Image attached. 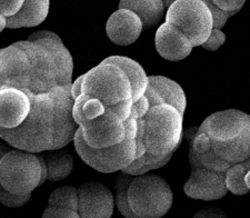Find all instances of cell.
<instances>
[{
    "label": "cell",
    "instance_id": "7c38bea8",
    "mask_svg": "<svg viewBox=\"0 0 250 218\" xmlns=\"http://www.w3.org/2000/svg\"><path fill=\"white\" fill-rule=\"evenodd\" d=\"M189 198L216 200L227 195L225 174L215 173L203 167H191V174L184 186Z\"/></svg>",
    "mask_w": 250,
    "mask_h": 218
},
{
    "label": "cell",
    "instance_id": "cb8c5ba5",
    "mask_svg": "<svg viewBox=\"0 0 250 218\" xmlns=\"http://www.w3.org/2000/svg\"><path fill=\"white\" fill-rule=\"evenodd\" d=\"M104 111H106V107L98 99L86 95H80L77 99L74 100L72 118L76 124L79 125L83 120H92L104 115Z\"/></svg>",
    "mask_w": 250,
    "mask_h": 218
},
{
    "label": "cell",
    "instance_id": "d4e9b609",
    "mask_svg": "<svg viewBox=\"0 0 250 218\" xmlns=\"http://www.w3.org/2000/svg\"><path fill=\"white\" fill-rule=\"evenodd\" d=\"M52 208H63L78 212V188L74 186H62L50 194L48 199Z\"/></svg>",
    "mask_w": 250,
    "mask_h": 218
},
{
    "label": "cell",
    "instance_id": "ffe728a7",
    "mask_svg": "<svg viewBox=\"0 0 250 218\" xmlns=\"http://www.w3.org/2000/svg\"><path fill=\"white\" fill-rule=\"evenodd\" d=\"M211 148L217 157L226 163L230 165L243 163L250 157V129H247L235 139L224 143L211 141Z\"/></svg>",
    "mask_w": 250,
    "mask_h": 218
},
{
    "label": "cell",
    "instance_id": "83f0119b",
    "mask_svg": "<svg viewBox=\"0 0 250 218\" xmlns=\"http://www.w3.org/2000/svg\"><path fill=\"white\" fill-rule=\"evenodd\" d=\"M206 6L208 7L209 11H210L211 17H212V29H218L221 30L226 25V22H227L228 18H230L231 16L236 15L233 13H225V11L220 10L219 8H217L213 5L212 1H208V0H205Z\"/></svg>",
    "mask_w": 250,
    "mask_h": 218
},
{
    "label": "cell",
    "instance_id": "ba28073f",
    "mask_svg": "<svg viewBox=\"0 0 250 218\" xmlns=\"http://www.w3.org/2000/svg\"><path fill=\"white\" fill-rule=\"evenodd\" d=\"M165 19L188 39L192 48L203 45L212 30L211 14L204 0L172 1Z\"/></svg>",
    "mask_w": 250,
    "mask_h": 218
},
{
    "label": "cell",
    "instance_id": "30bf717a",
    "mask_svg": "<svg viewBox=\"0 0 250 218\" xmlns=\"http://www.w3.org/2000/svg\"><path fill=\"white\" fill-rule=\"evenodd\" d=\"M250 129V116L236 109L215 112L206 118L198 127L213 143H224L237 138Z\"/></svg>",
    "mask_w": 250,
    "mask_h": 218
},
{
    "label": "cell",
    "instance_id": "484cf974",
    "mask_svg": "<svg viewBox=\"0 0 250 218\" xmlns=\"http://www.w3.org/2000/svg\"><path fill=\"white\" fill-rule=\"evenodd\" d=\"M134 179V177L127 174L122 173L118 175L116 179V197H115V203L118 211L124 217L126 218H138L134 213L131 212L130 207L128 205V198H127V193L129 184L131 183V180Z\"/></svg>",
    "mask_w": 250,
    "mask_h": 218
},
{
    "label": "cell",
    "instance_id": "4dcf8cb0",
    "mask_svg": "<svg viewBox=\"0 0 250 218\" xmlns=\"http://www.w3.org/2000/svg\"><path fill=\"white\" fill-rule=\"evenodd\" d=\"M42 218H80L78 212L63 208L47 207L42 213Z\"/></svg>",
    "mask_w": 250,
    "mask_h": 218
},
{
    "label": "cell",
    "instance_id": "2e32d148",
    "mask_svg": "<svg viewBox=\"0 0 250 218\" xmlns=\"http://www.w3.org/2000/svg\"><path fill=\"white\" fill-rule=\"evenodd\" d=\"M143 31L138 16L130 10L118 9L108 19L106 32L112 43L119 46L132 45Z\"/></svg>",
    "mask_w": 250,
    "mask_h": 218
},
{
    "label": "cell",
    "instance_id": "ac0fdd59",
    "mask_svg": "<svg viewBox=\"0 0 250 218\" xmlns=\"http://www.w3.org/2000/svg\"><path fill=\"white\" fill-rule=\"evenodd\" d=\"M49 5V0H25L18 13L6 19V28L17 29L22 27L39 26L47 18Z\"/></svg>",
    "mask_w": 250,
    "mask_h": 218
},
{
    "label": "cell",
    "instance_id": "8fae6325",
    "mask_svg": "<svg viewBox=\"0 0 250 218\" xmlns=\"http://www.w3.org/2000/svg\"><path fill=\"white\" fill-rule=\"evenodd\" d=\"M115 198L110 189L102 183L88 181L78 188L80 218H111Z\"/></svg>",
    "mask_w": 250,
    "mask_h": 218
},
{
    "label": "cell",
    "instance_id": "277c9868",
    "mask_svg": "<svg viewBox=\"0 0 250 218\" xmlns=\"http://www.w3.org/2000/svg\"><path fill=\"white\" fill-rule=\"evenodd\" d=\"M86 95L98 99L106 108L131 100V86L122 68L104 62L71 84V96Z\"/></svg>",
    "mask_w": 250,
    "mask_h": 218
},
{
    "label": "cell",
    "instance_id": "44dd1931",
    "mask_svg": "<svg viewBox=\"0 0 250 218\" xmlns=\"http://www.w3.org/2000/svg\"><path fill=\"white\" fill-rule=\"evenodd\" d=\"M104 62L116 65V66L122 68L123 71L126 74L131 86L132 104L138 102L141 97H144L147 88L148 77L144 68L138 63L128 57H123V56H110V57L104 59Z\"/></svg>",
    "mask_w": 250,
    "mask_h": 218
},
{
    "label": "cell",
    "instance_id": "4316f807",
    "mask_svg": "<svg viewBox=\"0 0 250 218\" xmlns=\"http://www.w3.org/2000/svg\"><path fill=\"white\" fill-rule=\"evenodd\" d=\"M31 198V194L27 195H16L5 191L0 185V203L10 208H18L26 205Z\"/></svg>",
    "mask_w": 250,
    "mask_h": 218
},
{
    "label": "cell",
    "instance_id": "3957f363",
    "mask_svg": "<svg viewBox=\"0 0 250 218\" xmlns=\"http://www.w3.org/2000/svg\"><path fill=\"white\" fill-rule=\"evenodd\" d=\"M137 120L136 157L145 153L154 157L175 154L184 137V116L167 105L150 107L143 118Z\"/></svg>",
    "mask_w": 250,
    "mask_h": 218
},
{
    "label": "cell",
    "instance_id": "d6986e66",
    "mask_svg": "<svg viewBox=\"0 0 250 218\" xmlns=\"http://www.w3.org/2000/svg\"><path fill=\"white\" fill-rule=\"evenodd\" d=\"M119 9L130 10L138 16L144 30L158 25L166 7L163 0H123L119 2Z\"/></svg>",
    "mask_w": 250,
    "mask_h": 218
},
{
    "label": "cell",
    "instance_id": "9c48e42d",
    "mask_svg": "<svg viewBox=\"0 0 250 218\" xmlns=\"http://www.w3.org/2000/svg\"><path fill=\"white\" fill-rule=\"evenodd\" d=\"M84 143L90 148H107L122 143L125 139L124 122L110 109L92 120H83L79 125Z\"/></svg>",
    "mask_w": 250,
    "mask_h": 218
},
{
    "label": "cell",
    "instance_id": "8992f818",
    "mask_svg": "<svg viewBox=\"0 0 250 218\" xmlns=\"http://www.w3.org/2000/svg\"><path fill=\"white\" fill-rule=\"evenodd\" d=\"M47 180L42 154L11 149L0 161V185L16 195L31 194Z\"/></svg>",
    "mask_w": 250,
    "mask_h": 218
},
{
    "label": "cell",
    "instance_id": "5bb4252c",
    "mask_svg": "<svg viewBox=\"0 0 250 218\" xmlns=\"http://www.w3.org/2000/svg\"><path fill=\"white\" fill-rule=\"evenodd\" d=\"M186 137L190 145L189 160H190L191 167H203L208 171L225 174L231 166L230 164L217 157L211 148L210 139L203 132H199L198 127L188 129Z\"/></svg>",
    "mask_w": 250,
    "mask_h": 218
},
{
    "label": "cell",
    "instance_id": "f546056e",
    "mask_svg": "<svg viewBox=\"0 0 250 218\" xmlns=\"http://www.w3.org/2000/svg\"><path fill=\"white\" fill-rule=\"evenodd\" d=\"M23 3V0H0V15L10 18L18 13Z\"/></svg>",
    "mask_w": 250,
    "mask_h": 218
},
{
    "label": "cell",
    "instance_id": "9a60e30c",
    "mask_svg": "<svg viewBox=\"0 0 250 218\" xmlns=\"http://www.w3.org/2000/svg\"><path fill=\"white\" fill-rule=\"evenodd\" d=\"M30 111L27 94L15 88L0 89V128L14 129L21 125Z\"/></svg>",
    "mask_w": 250,
    "mask_h": 218
},
{
    "label": "cell",
    "instance_id": "7402d4cb",
    "mask_svg": "<svg viewBox=\"0 0 250 218\" xmlns=\"http://www.w3.org/2000/svg\"><path fill=\"white\" fill-rule=\"evenodd\" d=\"M47 171V180L59 181L72 173L74 169V157L66 149L45 152L42 154Z\"/></svg>",
    "mask_w": 250,
    "mask_h": 218
},
{
    "label": "cell",
    "instance_id": "5b68a950",
    "mask_svg": "<svg viewBox=\"0 0 250 218\" xmlns=\"http://www.w3.org/2000/svg\"><path fill=\"white\" fill-rule=\"evenodd\" d=\"M125 139L115 146L107 148H90L84 143L82 129L78 127L74 136L75 148L83 163L97 172L115 173L129 166L136 157L137 120L132 117L124 122Z\"/></svg>",
    "mask_w": 250,
    "mask_h": 218
},
{
    "label": "cell",
    "instance_id": "e575fe53",
    "mask_svg": "<svg viewBox=\"0 0 250 218\" xmlns=\"http://www.w3.org/2000/svg\"><path fill=\"white\" fill-rule=\"evenodd\" d=\"M11 149L8 148L6 145H3L0 143V161H1V159L3 158V156H5L8 152H10Z\"/></svg>",
    "mask_w": 250,
    "mask_h": 218
},
{
    "label": "cell",
    "instance_id": "d590c367",
    "mask_svg": "<svg viewBox=\"0 0 250 218\" xmlns=\"http://www.w3.org/2000/svg\"><path fill=\"white\" fill-rule=\"evenodd\" d=\"M6 28V18L0 15V32Z\"/></svg>",
    "mask_w": 250,
    "mask_h": 218
},
{
    "label": "cell",
    "instance_id": "7a4b0ae2",
    "mask_svg": "<svg viewBox=\"0 0 250 218\" xmlns=\"http://www.w3.org/2000/svg\"><path fill=\"white\" fill-rule=\"evenodd\" d=\"M28 97L30 111L25 122L14 129L0 128V138L15 149L31 154L66 147L79 127L72 118L71 85Z\"/></svg>",
    "mask_w": 250,
    "mask_h": 218
},
{
    "label": "cell",
    "instance_id": "603a6c76",
    "mask_svg": "<svg viewBox=\"0 0 250 218\" xmlns=\"http://www.w3.org/2000/svg\"><path fill=\"white\" fill-rule=\"evenodd\" d=\"M250 159L233 164L225 173V185L235 195H246L250 192Z\"/></svg>",
    "mask_w": 250,
    "mask_h": 218
},
{
    "label": "cell",
    "instance_id": "52a82bcc",
    "mask_svg": "<svg viewBox=\"0 0 250 218\" xmlns=\"http://www.w3.org/2000/svg\"><path fill=\"white\" fill-rule=\"evenodd\" d=\"M128 205L138 218H160L171 208V188L158 175L134 177L129 184Z\"/></svg>",
    "mask_w": 250,
    "mask_h": 218
},
{
    "label": "cell",
    "instance_id": "e0dca14e",
    "mask_svg": "<svg viewBox=\"0 0 250 218\" xmlns=\"http://www.w3.org/2000/svg\"><path fill=\"white\" fill-rule=\"evenodd\" d=\"M155 45L158 54L169 62H179L187 58L192 50L188 39L168 22L161 23L157 29Z\"/></svg>",
    "mask_w": 250,
    "mask_h": 218
},
{
    "label": "cell",
    "instance_id": "836d02e7",
    "mask_svg": "<svg viewBox=\"0 0 250 218\" xmlns=\"http://www.w3.org/2000/svg\"><path fill=\"white\" fill-rule=\"evenodd\" d=\"M193 218H228L227 215L217 207H205L195 214Z\"/></svg>",
    "mask_w": 250,
    "mask_h": 218
},
{
    "label": "cell",
    "instance_id": "6da1fadb",
    "mask_svg": "<svg viewBox=\"0 0 250 218\" xmlns=\"http://www.w3.org/2000/svg\"><path fill=\"white\" fill-rule=\"evenodd\" d=\"M74 62L57 34L40 30L25 42L0 49V89L15 88L29 95L70 86Z\"/></svg>",
    "mask_w": 250,
    "mask_h": 218
},
{
    "label": "cell",
    "instance_id": "1f68e13d",
    "mask_svg": "<svg viewBox=\"0 0 250 218\" xmlns=\"http://www.w3.org/2000/svg\"><path fill=\"white\" fill-rule=\"evenodd\" d=\"M212 3L220 10L225 13H233L237 14L243 6L245 5L244 0L241 1H235V0H212Z\"/></svg>",
    "mask_w": 250,
    "mask_h": 218
},
{
    "label": "cell",
    "instance_id": "4fadbf2b",
    "mask_svg": "<svg viewBox=\"0 0 250 218\" xmlns=\"http://www.w3.org/2000/svg\"><path fill=\"white\" fill-rule=\"evenodd\" d=\"M147 88L144 97L147 99L149 108L167 105L185 115L187 107L186 94L179 84L164 76H150L147 78Z\"/></svg>",
    "mask_w": 250,
    "mask_h": 218
},
{
    "label": "cell",
    "instance_id": "f1b7e54d",
    "mask_svg": "<svg viewBox=\"0 0 250 218\" xmlns=\"http://www.w3.org/2000/svg\"><path fill=\"white\" fill-rule=\"evenodd\" d=\"M226 42V35L221 30L212 29L208 39L201 45V47L206 50L216 51L219 47H221Z\"/></svg>",
    "mask_w": 250,
    "mask_h": 218
},
{
    "label": "cell",
    "instance_id": "d6a6232c",
    "mask_svg": "<svg viewBox=\"0 0 250 218\" xmlns=\"http://www.w3.org/2000/svg\"><path fill=\"white\" fill-rule=\"evenodd\" d=\"M148 109H149V105H148L147 99L145 98V97H141L138 102L132 104L130 117H132V118H135V119L143 118V117L146 115Z\"/></svg>",
    "mask_w": 250,
    "mask_h": 218
}]
</instances>
